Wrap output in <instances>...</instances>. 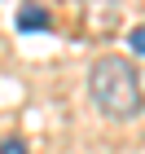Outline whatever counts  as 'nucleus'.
Here are the masks:
<instances>
[{
    "instance_id": "7ed1b4c3",
    "label": "nucleus",
    "mask_w": 145,
    "mask_h": 154,
    "mask_svg": "<svg viewBox=\"0 0 145 154\" xmlns=\"http://www.w3.org/2000/svg\"><path fill=\"white\" fill-rule=\"evenodd\" d=\"M0 154H31V150H26L22 137H5V141H0Z\"/></svg>"
},
{
    "instance_id": "f257e3e1",
    "label": "nucleus",
    "mask_w": 145,
    "mask_h": 154,
    "mask_svg": "<svg viewBox=\"0 0 145 154\" xmlns=\"http://www.w3.org/2000/svg\"><path fill=\"white\" fill-rule=\"evenodd\" d=\"M88 93H92L97 110L106 119H136L145 110V93H141V79H136V66L128 57H101L92 62L88 71Z\"/></svg>"
},
{
    "instance_id": "f03ea898",
    "label": "nucleus",
    "mask_w": 145,
    "mask_h": 154,
    "mask_svg": "<svg viewBox=\"0 0 145 154\" xmlns=\"http://www.w3.org/2000/svg\"><path fill=\"white\" fill-rule=\"evenodd\" d=\"M48 9L44 5H35V0H26V5H18V31H48Z\"/></svg>"
},
{
    "instance_id": "20e7f679",
    "label": "nucleus",
    "mask_w": 145,
    "mask_h": 154,
    "mask_svg": "<svg viewBox=\"0 0 145 154\" xmlns=\"http://www.w3.org/2000/svg\"><path fill=\"white\" fill-rule=\"evenodd\" d=\"M128 44H132V53H141V57H145V26L128 31Z\"/></svg>"
}]
</instances>
